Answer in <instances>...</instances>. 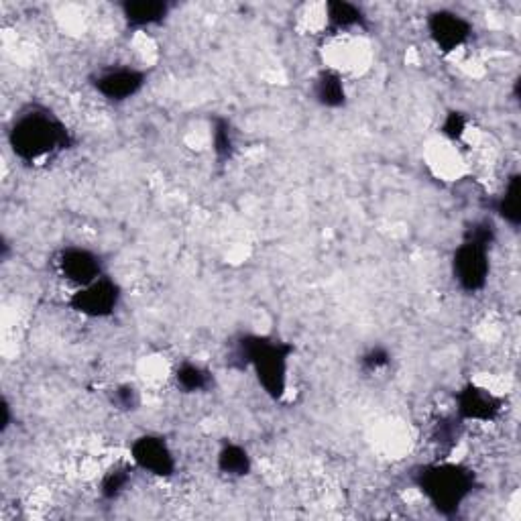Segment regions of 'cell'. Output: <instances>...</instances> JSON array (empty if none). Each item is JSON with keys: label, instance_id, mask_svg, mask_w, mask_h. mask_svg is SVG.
Here are the masks:
<instances>
[{"label": "cell", "instance_id": "9a60e30c", "mask_svg": "<svg viewBox=\"0 0 521 521\" xmlns=\"http://www.w3.org/2000/svg\"><path fill=\"white\" fill-rule=\"evenodd\" d=\"M173 383L188 395L208 393L214 387V373L196 361H182L173 369Z\"/></svg>", "mask_w": 521, "mask_h": 521}, {"label": "cell", "instance_id": "5bb4252c", "mask_svg": "<svg viewBox=\"0 0 521 521\" xmlns=\"http://www.w3.org/2000/svg\"><path fill=\"white\" fill-rule=\"evenodd\" d=\"M216 469L226 479H245L253 471V456L239 442H224L216 454Z\"/></svg>", "mask_w": 521, "mask_h": 521}, {"label": "cell", "instance_id": "ac0fdd59", "mask_svg": "<svg viewBox=\"0 0 521 521\" xmlns=\"http://www.w3.org/2000/svg\"><path fill=\"white\" fill-rule=\"evenodd\" d=\"M135 471L137 469L133 465H114V467H110L102 475V479H100V487H98L100 497L104 501L121 499L129 491V487L133 483V473Z\"/></svg>", "mask_w": 521, "mask_h": 521}, {"label": "cell", "instance_id": "5b68a950", "mask_svg": "<svg viewBox=\"0 0 521 521\" xmlns=\"http://www.w3.org/2000/svg\"><path fill=\"white\" fill-rule=\"evenodd\" d=\"M123 304V287L108 273L100 279L72 289L68 308L88 320H106L117 314Z\"/></svg>", "mask_w": 521, "mask_h": 521}, {"label": "cell", "instance_id": "7c38bea8", "mask_svg": "<svg viewBox=\"0 0 521 521\" xmlns=\"http://www.w3.org/2000/svg\"><path fill=\"white\" fill-rule=\"evenodd\" d=\"M171 13V5L163 0H127L121 5V17L133 31L153 29L165 23Z\"/></svg>", "mask_w": 521, "mask_h": 521}, {"label": "cell", "instance_id": "52a82bcc", "mask_svg": "<svg viewBox=\"0 0 521 521\" xmlns=\"http://www.w3.org/2000/svg\"><path fill=\"white\" fill-rule=\"evenodd\" d=\"M149 74L135 66H106L90 76L94 92L112 104H123L139 96L147 86Z\"/></svg>", "mask_w": 521, "mask_h": 521}, {"label": "cell", "instance_id": "ba28073f", "mask_svg": "<svg viewBox=\"0 0 521 521\" xmlns=\"http://www.w3.org/2000/svg\"><path fill=\"white\" fill-rule=\"evenodd\" d=\"M505 412V399L491 389L467 383L454 395V416L462 424H491Z\"/></svg>", "mask_w": 521, "mask_h": 521}, {"label": "cell", "instance_id": "277c9868", "mask_svg": "<svg viewBox=\"0 0 521 521\" xmlns=\"http://www.w3.org/2000/svg\"><path fill=\"white\" fill-rule=\"evenodd\" d=\"M491 247L493 245L465 237L454 249L450 265L460 292L473 296L481 294L487 287L491 277Z\"/></svg>", "mask_w": 521, "mask_h": 521}, {"label": "cell", "instance_id": "44dd1931", "mask_svg": "<svg viewBox=\"0 0 521 521\" xmlns=\"http://www.w3.org/2000/svg\"><path fill=\"white\" fill-rule=\"evenodd\" d=\"M359 365H361V371L365 375H379V373L389 369L391 353L385 349V346H371L369 351H365L361 355Z\"/></svg>", "mask_w": 521, "mask_h": 521}, {"label": "cell", "instance_id": "7402d4cb", "mask_svg": "<svg viewBox=\"0 0 521 521\" xmlns=\"http://www.w3.org/2000/svg\"><path fill=\"white\" fill-rule=\"evenodd\" d=\"M11 403L5 399L3 401V428H0V430H3V434H7V430L11 428Z\"/></svg>", "mask_w": 521, "mask_h": 521}, {"label": "cell", "instance_id": "30bf717a", "mask_svg": "<svg viewBox=\"0 0 521 521\" xmlns=\"http://www.w3.org/2000/svg\"><path fill=\"white\" fill-rule=\"evenodd\" d=\"M426 29L434 47L444 55L462 49L473 37V23L450 9L434 11L426 21Z\"/></svg>", "mask_w": 521, "mask_h": 521}, {"label": "cell", "instance_id": "d6986e66", "mask_svg": "<svg viewBox=\"0 0 521 521\" xmlns=\"http://www.w3.org/2000/svg\"><path fill=\"white\" fill-rule=\"evenodd\" d=\"M110 403L119 412H137L141 405V393L131 383H121L110 391Z\"/></svg>", "mask_w": 521, "mask_h": 521}, {"label": "cell", "instance_id": "8fae6325", "mask_svg": "<svg viewBox=\"0 0 521 521\" xmlns=\"http://www.w3.org/2000/svg\"><path fill=\"white\" fill-rule=\"evenodd\" d=\"M324 19L328 35H342L369 29V17L365 11L346 0H328L324 5Z\"/></svg>", "mask_w": 521, "mask_h": 521}, {"label": "cell", "instance_id": "ffe728a7", "mask_svg": "<svg viewBox=\"0 0 521 521\" xmlns=\"http://www.w3.org/2000/svg\"><path fill=\"white\" fill-rule=\"evenodd\" d=\"M467 131H469V117H467V114L460 112V110H448L442 125H440V133L448 141L458 143V141H462V137L467 135Z\"/></svg>", "mask_w": 521, "mask_h": 521}, {"label": "cell", "instance_id": "4fadbf2b", "mask_svg": "<svg viewBox=\"0 0 521 521\" xmlns=\"http://www.w3.org/2000/svg\"><path fill=\"white\" fill-rule=\"evenodd\" d=\"M312 98L318 106L328 110H338L349 104V90L338 70L324 68L316 74L312 82Z\"/></svg>", "mask_w": 521, "mask_h": 521}, {"label": "cell", "instance_id": "2e32d148", "mask_svg": "<svg viewBox=\"0 0 521 521\" xmlns=\"http://www.w3.org/2000/svg\"><path fill=\"white\" fill-rule=\"evenodd\" d=\"M495 214L511 228L521 224V176L515 171L505 180V188L493 204Z\"/></svg>", "mask_w": 521, "mask_h": 521}, {"label": "cell", "instance_id": "e0dca14e", "mask_svg": "<svg viewBox=\"0 0 521 521\" xmlns=\"http://www.w3.org/2000/svg\"><path fill=\"white\" fill-rule=\"evenodd\" d=\"M212 151L218 163H226L233 159L237 153V131L226 117H214L212 119V131H210Z\"/></svg>", "mask_w": 521, "mask_h": 521}, {"label": "cell", "instance_id": "9c48e42d", "mask_svg": "<svg viewBox=\"0 0 521 521\" xmlns=\"http://www.w3.org/2000/svg\"><path fill=\"white\" fill-rule=\"evenodd\" d=\"M55 271L68 285L84 287L106 275L104 259L98 251L82 245H68L57 251L53 259Z\"/></svg>", "mask_w": 521, "mask_h": 521}, {"label": "cell", "instance_id": "3957f363", "mask_svg": "<svg viewBox=\"0 0 521 521\" xmlns=\"http://www.w3.org/2000/svg\"><path fill=\"white\" fill-rule=\"evenodd\" d=\"M414 483L438 515L452 517L473 497L477 475L471 467L444 456L420 467L414 475Z\"/></svg>", "mask_w": 521, "mask_h": 521}, {"label": "cell", "instance_id": "7a4b0ae2", "mask_svg": "<svg viewBox=\"0 0 521 521\" xmlns=\"http://www.w3.org/2000/svg\"><path fill=\"white\" fill-rule=\"evenodd\" d=\"M294 353L292 342L267 334H243L230 349V365L239 371H251L263 393L273 401H281L287 393Z\"/></svg>", "mask_w": 521, "mask_h": 521}, {"label": "cell", "instance_id": "6da1fadb", "mask_svg": "<svg viewBox=\"0 0 521 521\" xmlns=\"http://www.w3.org/2000/svg\"><path fill=\"white\" fill-rule=\"evenodd\" d=\"M7 143L11 153L25 165H43L76 143L72 129L49 106L31 102L23 106L7 129Z\"/></svg>", "mask_w": 521, "mask_h": 521}, {"label": "cell", "instance_id": "8992f818", "mask_svg": "<svg viewBox=\"0 0 521 521\" xmlns=\"http://www.w3.org/2000/svg\"><path fill=\"white\" fill-rule=\"evenodd\" d=\"M131 465L155 479H171L178 473V458L169 442L161 434H141L131 442L129 448Z\"/></svg>", "mask_w": 521, "mask_h": 521}]
</instances>
